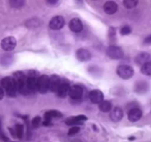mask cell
Segmentation results:
<instances>
[{
  "mask_svg": "<svg viewBox=\"0 0 151 142\" xmlns=\"http://www.w3.org/2000/svg\"><path fill=\"white\" fill-rule=\"evenodd\" d=\"M13 78L16 82L18 91L24 96L27 95L29 93V90L27 87V77L24 73L21 71H17L13 73Z\"/></svg>",
  "mask_w": 151,
  "mask_h": 142,
  "instance_id": "6da1fadb",
  "label": "cell"
},
{
  "mask_svg": "<svg viewBox=\"0 0 151 142\" xmlns=\"http://www.w3.org/2000/svg\"><path fill=\"white\" fill-rule=\"evenodd\" d=\"M1 84L3 88L5 90L6 93L10 97L16 96L17 93V87L13 77L7 76L1 80Z\"/></svg>",
  "mask_w": 151,
  "mask_h": 142,
  "instance_id": "7a4b0ae2",
  "label": "cell"
},
{
  "mask_svg": "<svg viewBox=\"0 0 151 142\" xmlns=\"http://www.w3.org/2000/svg\"><path fill=\"white\" fill-rule=\"evenodd\" d=\"M116 73L122 79H129L134 75V70L129 65H120L116 70Z\"/></svg>",
  "mask_w": 151,
  "mask_h": 142,
  "instance_id": "3957f363",
  "label": "cell"
},
{
  "mask_svg": "<svg viewBox=\"0 0 151 142\" xmlns=\"http://www.w3.org/2000/svg\"><path fill=\"white\" fill-rule=\"evenodd\" d=\"M106 54L110 59L118 60L123 58L124 52L121 47L115 45H111L106 50Z\"/></svg>",
  "mask_w": 151,
  "mask_h": 142,
  "instance_id": "277c9868",
  "label": "cell"
},
{
  "mask_svg": "<svg viewBox=\"0 0 151 142\" xmlns=\"http://www.w3.org/2000/svg\"><path fill=\"white\" fill-rule=\"evenodd\" d=\"M37 90L42 94H45L50 90V77L47 75H42L38 78Z\"/></svg>",
  "mask_w": 151,
  "mask_h": 142,
  "instance_id": "5b68a950",
  "label": "cell"
},
{
  "mask_svg": "<svg viewBox=\"0 0 151 142\" xmlns=\"http://www.w3.org/2000/svg\"><path fill=\"white\" fill-rule=\"evenodd\" d=\"M16 46V39L13 36H8L3 38L1 41V47L4 51H12Z\"/></svg>",
  "mask_w": 151,
  "mask_h": 142,
  "instance_id": "8992f818",
  "label": "cell"
},
{
  "mask_svg": "<svg viewBox=\"0 0 151 142\" xmlns=\"http://www.w3.org/2000/svg\"><path fill=\"white\" fill-rule=\"evenodd\" d=\"M65 25V19L61 16H54L51 20L50 21L49 26L52 30H58L63 28Z\"/></svg>",
  "mask_w": 151,
  "mask_h": 142,
  "instance_id": "52a82bcc",
  "label": "cell"
},
{
  "mask_svg": "<svg viewBox=\"0 0 151 142\" xmlns=\"http://www.w3.org/2000/svg\"><path fill=\"white\" fill-rule=\"evenodd\" d=\"M38 73L35 71H30L27 76V87L29 92H33L37 90L38 85Z\"/></svg>",
  "mask_w": 151,
  "mask_h": 142,
  "instance_id": "ba28073f",
  "label": "cell"
},
{
  "mask_svg": "<svg viewBox=\"0 0 151 142\" xmlns=\"http://www.w3.org/2000/svg\"><path fill=\"white\" fill-rule=\"evenodd\" d=\"M83 94V88L79 85H74L70 87L69 96L73 100H80Z\"/></svg>",
  "mask_w": 151,
  "mask_h": 142,
  "instance_id": "9c48e42d",
  "label": "cell"
},
{
  "mask_svg": "<svg viewBox=\"0 0 151 142\" xmlns=\"http://www.w3.org/2000/svg\"><path fill=\"white\" fill-rule=\"evenodd\" d=\"M142 116V111L138 107L131 108L128 112V118L131 122H137Z\"/></svg>",
  "mask_w": 151,
  "mask_h": 142,
  "instance_id": "30bf717a",
  "label": "cell"
},
{
  "mask_svg": "<svg viewBox=\"0 0 151 142\" xmlns=\"http://www.w3.org/2000/svg\"><path fill=\"white\" fill-rule=\"evenodd\" d=\"M103 93L100 90H93L88 94V98L90 101L94 104H100L103 101Z\"/></svg>",
  "mask_w": 151,
  "mask_h": 142,
  "instance_id": "8fae6325",
  "label": "cell"
},
{
  "mask_svg": "<svg viewBox=\"0 0 151 142\" xmlns=\"http://www.w3.org/2000/svg\"><path fill=\"white\" fill-rule=\"evenodd\" d=\"M76 57L80 62H88L91 59V54L89 50L85 48H80L76 52Z\"/></svg>",
  "mask_w": 151,
  "mask_h": 142,
  "instance_id": "7c38bea8",
  "label": "cell"
},
{
  "mask_svg": "<svg viewBox=\"0 0 151 142\" xmlns=\"http://www.w3.org/2000/svg\"><path fill=\"white\" fill-rule=\"evenodd\" d=\"M135 62L137 64L142 65V66L148 62H151V55L146 52L139 53L135 58Z\"/></svg>",
  "mask_w": 151,
  "mask_h": 142,
  "instance_id": "4fadbf2b",
  "label": "cell"
},
{
  "mask_svg": "<svg viewBox=\"0 0 151 142\" xmlns=\"http://www.w3.org/2000/svg\"><path fill=\"white\" fill-rule=\"evenodd\" d=\"M61 79L60 76L58 75H52L50 77V90L53 93H57L60 84H61Z\"/></svg>",
  "mask_w": 151,
  "mask_h": 142,
  "instance_id": "5bb4252c",
  "label": "cell"
},
{
  "mask_svg": "<svg viewBox=\"0 0 151 142\" xmlns=\"http://www.w3.org/2000/svg\"><path fill=\"white\" fill-rule=\"evenodd\" d=\"M103 10L109 15L114 14L118 10V4L115 1H108L103 4Z\"/></svg>",
  "mask_w": 151,
  "mask_h": 142,
  "instance_id": "9a60e30c",
  "label": "cell"
},
{
  "mask_svg": "<svg viewBox=\"0 0 151 142\" xmlns=\"http://www.w3.org/2000/svg\"><path fill=\"white\" fill-rule=\"evenodd\" d=\"M69 28L74 33H80L82 31L83 25L82 22L78 18H74L69 22Z\"/></svg>",
  "mask_w": 151,
  "mask_h": 142,
  "instance_id": "2e32d148",
  "label": "cell"
},
{
  "mask_svg": "<svg viewBox=\"0 0 151 142\" xmlns=\"http://www.w3.org/2000/svg\"><path fill=\"white\" fill-rule=\"evenodd\" d=\"M88 119L87 117L84 115H79L77 116H72L66 118L65 120V123L69 126L76 125V124H80L82 121H86Z\"/></svg>",
  "mask_w": 151,
  "mask_h": 142,
  "instance_id": "e0dca14e",
  "label": "cell"
},
{
  "mask_svg": "<svg viewBox=\"0 0 151 142\" xmlns=\"http://www.w3.org/2000/svg\"><path fill=\"white\" fill-rule=\"evenodd\" d=\"M70 85L68 82L66 81H62L60 84V87H59L58 90L57 91V95L58 97L62 98H66L67 95H69V90H70Z\"/></svg>",
  "mask_w": 151,
  "mask_h": 142,
  "instance_id": "ac0fdd59",
  "label": "cell"
},
{
  "mask_svg": "<svg viewBox=\"0 0 151 142\" xmlns=\"http://www.w3.org/2000/svg\"><path fill=\"white\" fill-rule=\"evenodd\" d=\"M110 118L114 122H119L123 118V110L120 107H115L110 113Z\"/></svg>",
  "mask_w": 151,
  "mask_h": 142,
  "instance_id": "d6986e66",
  "label": "cell"
},
{
  "mask_svg": "<svg viewBox=\"0 0 151 142\" xmlns=\"http://www.w3.org/2000/svg\"><path fill=\"white\" fill-rule=\"evenodd\" d=\"M149 89V85L147 82L144 81H137L135 87H134V90L138 94H145L147 92Z\"/></svg>",
  "mask_w": 151,
  "mask_h": 142,
  "instance_id": "ffe728a7",
  "label": "cell"
},
{
  "mask_svg": "<svg viewBox=\"0 0 151 142\" xmlns=\"http://www.w3.org/2000/svg\"><path fill=\"white\" fill-rule=\"evenodd\" d=\"M63 117V114L60 111L52 109V110H49L44 113V120L47 121H52V118H61Z\"/></svg>",
  "mask_w": 151,
  "mask_h": 142,
  "instance_id": "44dd1931",
  "label": "cell"
},
{
  "mask_svg": "<svg viewBox=\"0 0 151 142\" xmlns=\"http://www.w3.org/2000/svg\"><path fill=\"white\" fill-rule=\"evenodd\" d=\"M99 109L103 112H110L112 109V104L108 100H103L99 104Z\"/></svg>",
  "mask_w": 151,
  "mask_h": 142,
  "instance_id": "7402d4cb",
  "label": "cell"
},
{
  "mask_svg": "<svg viewBox=\"0 0 151 142\" xmlns=\"http://www.w3.org/2000/svg\"><path fill=\"white\" fill-rule=\"evenodd\" d=\"M9 3H10V5L13 8L19 9L24 7L25 1L24 0H10Z\"/></svg>",
  "mask_w": 151,
  "mask_h": 142,
  "instance_id": "603a6c76",
  "label": "cell"
},
{
  "mask_svg": "<svg viewBox=\"0 0 151 142\" xmlns=\"http://www.w3.org/2000/svg\"><path fill=\"white\" fill-rule=\"evenodd\" d=\"M15 133H16V135L18 138L22 139V137H23V134H24L23 124H16V127H15Z\"/></svg>",
  "mask_w": 151,
  "mask_h": 142,
  "instance_id": "cb8c5ba5",
  "label": "cell"
},
{
  "mask_svg": "<svg viewBox=\"0 0 151 142\" xmlns=\"http://www.w3.org/2000/svg\"><path fill=\"white\" fill-rule=\"evenodd\" d=\"M27 26L29 28H35L37 27L40 26L41 25V21L38 19H36V18H33L32 19H29L28 20V22H27Z\"/></svg>",
  "mask_w": 151,
  "mask_h": 142,
  "instance_id": "d4e9b609",
  "label": "cell"
},
{
  "mask_svg": "<svg viewBox=\"0 0 151 142\" xmlns=\"http://www.w3.org/2000/svg\"><path fill=\"white\" fill-rule=\"evenodd\" d=\"M141 72L145 75H151V62L142 65L141 67Z\"/></svg>",
  "mask_w": 151,
  "mask_h": 142,
  "instance_id": "484cf974",
  "label": "cell"
},
{
  "mask_svg": "<svg viewBox=\"0 0 151 142\" xmlns=\"http://www.w3.org/2000/svg\"><path fill=\"white\" fill-rule=\"evenodd\" d=\"M138 3L139 1H137V0H125V1H123V5L126 8L131 9L137 7Z\"/></svg>",
  "mask_w": 151,
  "mask_h": 142,
  "instance_id": "4316f807",
  "label": "cell"
},
{
  "mask_svg": "<svg viewBox=\"0 0 151 142\" xmlns=\"http://www.w3.org/2000/svg\"><path fill=\"white\" fill-rule=\"evenodd\" d=\"M41 118L40 116H35L32 120V126L34 128H38L41 124Z\"/></svg>",
  "mask_w": 151,
  "mask_h": 142,
  "instance_id": "83f0119b",
  "label": "cell"
},
{
  "mask_svg": "<svg viewBox=\"0 0 151 142\" xmlns=\"http://www.w3.org/2000/svg\"><path fill=\"white\" fill-rule=\"evenodd\" d=\"M131 31H132V30H131V27L127 26L126 25V26H124L121 28L120 34L122 36H126V35H128V34L131 33Z\"/></svg>",
  "mask_w": 151,
  "mask_h": 142,
  "instance_id": "f1b7e54d",
  "label": "cell"
},
{
  "mask_svg": "<svg viewBox=\"0 0 151 142\" xmlns=\"http://www.w3.org/2000/svg\"><path fill=\"white\" fill-rule=\"evenodd\" d=\"M80 131V127H78V126H75V127H72V128H70L69 130V132H68V135L72 136L74 135L77 134V133H79Z\"/></svg>",
  "mask_w": 151,
  "mask_h": 142,
  "instance_id": "f546056e",
  "label": "cell"
},
{
  "mask_svg": "<svg viewBox=\"0 0 151 142\" xmlns=\"http://www.w3.org/2000/svg\"><path fill=\"white\" fill-rule=\"evenodd\" d=\"M12 60H13V58L10 56H5L1 59L3 64H9L12 62Z\"/></svg>",
  "mask_w": 151,
  "mask_h": 142,
  "instance_id": "4dcf8cb0",
  "label": "cell"
},
{
  "mask_svg": "<svg viewBox=\"0 0 151 142\" xmlns=\"http://www.w3.org/2000/svg\"><path fill=\"white\" fill-rule=\"evenodd\" d=\"M0 139L2 140L3 141L7 142L9 141V138L6 136V135L3 133V131L1 130V129H0Z\"/></svg>",
  "mask_w": 151,
  "mask_h": 142,
  "instance_id": "1f68e13d",
  "label": "cell"
},
{
  "mask_svg": "<svg viewBox=\"0 0 151 142\" xmlns=\"http://www.w3.org/2000/svg\"><path fill=\"white\" fill-rule=\"evenodd\" d=\"M144 44H147V45H151V35H149L148 36H147L145 38Z\"/></svg>",
  "mask_w": 151,
  "mask_h": 142,
  "instance_id": "d6a6232c",
  "label": "cell"
},
{
  "mask_svg": "<svg viewBox=\"0 0 151 142\" xmlns=\"http://www.w3.org/2000/svg\"><path fill=\"white\" fill-rule=\"evenodd\" d=\"M115 35H116V30L114 28H111L109 30V36L114 37Z\"/></svg>",
  "mask_w": 151,
  "mask_h": 142,
  "instance_id": "836d02e7",
  "label": "cell"
},
{
  "mask_svg": "<svg viewBox=\"0 0 151 142\" xmlns=\"http://www.w3.org/2000/svg\"><path fill=\"white\" fill-rule=\"evenodd\" d=\"M47 3L50 5H55L58 3H59V1L58 0H50V1H47Z\"/></svg>",
  "mask_w": 151,
  "mask_h": 142,
  "instance_id": "e575fe53",
  "label": "cell"
},
{
  "mask_svg": "<svg viewBox=\"0 0 151 142\" xmlns=\"http://www.w3.org/2000/svg\"><path fill=\"white\" fill-rule=\"evenodd\" d=\"M43 125H44V126H47V127L52 125V121H47V120H44V122H43Z\"/></svg>",
  "mask_w": 151,
  "mask_h": 142,
  "instance_id": "d590c367",
  "label": "cell"
},
{
  "mask_svg": "<svg viewBox=\"0 0 151 142\" xmlns=\"http://www.w3.org/2000/svg\"><path fill=\"white\" fill-rule=\"evenodd\" d=\"M4 90H3V89L0 87V100H1V99L4 98Z\"/></svg>",
  "mask_w": 151,
  "mask_h": 142,
  "instance_id": "8d00e7d4",
  "label": "cell"
},
{
  "mask_svg": "<svg viewBox=\"0 0 151 142\" xmlns=\"http://www.w3.org/2000/svg\"><path fill=\"white\" fill-rule=\"evenodd\" d=\"M129 140H130V141L135 140V137H131V138H129Z\"/></svg>",
  "mask_w": 151,
  "mask_h": 142,
  "instance_id": "74e56055",
  "label": "cell"
},
{
  "mask_svg": "<svg viewBox=\"0 0 151 142\" xmlns=\"http://www.w3.org/2000/svg\"><path fill=\"white\" fill-rule=\"evenodd\" d=\"M1 121H0V129H1Z\"/></svg>",
  "mask_w": 151,
  "mask_h": 142,
  "instance_id": "f35d334b",
  "label": "cell"
},
{
  "mask_svg": "<svg viewBox=\"0 0 151 142\" xmlns=\"http://www.w3.org/2000/svg\"><path fill=\"white\" fill-rule=\"evenodd\" d=\"M11 142H16V141H11Z\"/></svg>",
  "mask_w": 151,
  "mask_h": 142,
  "instance_id": "ab89813d",
  "label": "cell"
}]
</instances>
